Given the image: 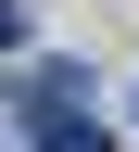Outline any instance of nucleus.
<instances>
[{
	"label": "nucleus",
	"mask_w": 139,
	"mask_h": 152,
	"mask_svg": "<svg viewBox=\"0 0 139 152\" xmlns=\"http://www.w3.org/2000/svg\"><path fill=\"white\" fill-rule=\"evenodd\" d=\"M13 114L38 152H114L101 140V76L89 64H13Z\"/></svg>",
	"instance_id": "obj_1"
},
{
	"label": "nucleus",
	"mask_w": 139,
	"mask_h": 152,
	"mask_svg": "<svg viewBox=\"0 0 139 152\" xmlns=\"http://www.w3.org/2000/svg\"><path fill=\"white\" fill-rule=\"evenodd\" d=\"M13 38H25V0H0V51H13Z\"/></svg>",
	"instance_id": "obj_2"
}]
</instances>
